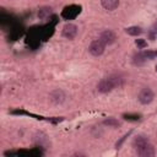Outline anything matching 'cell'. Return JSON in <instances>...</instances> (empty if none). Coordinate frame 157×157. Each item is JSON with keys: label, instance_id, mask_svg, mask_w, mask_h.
<instances>
[{"label": "cell", "instance_id": "1", "mask_svg": "<svg viewBox=\"0 0 157 157\" xmlns=\"http://www.w3.org/2000/svg\"><path fill=\"white\" fill-rule=\"evenodd\" d=\"M117 85H118V78L115 77L102 78L97 85V91L101 93H107V92H110Z\"/></svg>", "mask_w": 157, "mask_h": 157}, {"label": "cell", "instance_id": "2", "mask_svg": "<svg viewBox=\"0 0 157 157\" xmlns=\"http://www.w3.org/2000/svg\"><path fill=\"white\" fill-rule=\"evenodd\" d=\"M104 48H105V44H104L101 39H96V40H93V42L90 44L88 52H90L93 56H99V55L103 54Z\"/></svg>", "mask_w": 157, "mask_h": 157}, {"label": "cell", "instance_id": "3", "mask_svg": "<svg viewBox=\"0 0 157 157\" xmlns=\"http://www.w3.org/2000/svg\"><path fill=\"white\" fill-rule=\"evenodd\" d=\"M153 97H155V94H153L152 90L151 88H147V87L146 88H142L140 91V93H139V101H140L141 104H148V103H151L153 101Z\"/></svg>", "mask_w": 157, "mask_h": 157}, {"label": "cell", "instance_id": "4", "mask_svg": "<svg viewBox=\"0 0 157 157\" xmlns=\"http://www.w3.org/2000/svg\"><path fill=\"white\" fill-rule=\"evenodd\" d=\"M77 34V26L74 23H66L63 27V36L67 39H74Z\"/></svg>", "mask_w": 157, "mask_h": 157}, {"label": "cell", "instance_id": "5", "mask_svg": "<svg viewBox=\"0 0 157 157\" xmlns=\"http://www.w3.org/2000/svg\"><path fill=\"white\" fill-rule=\"evenodd\" d=\"M99 39H101L105 45H109V44H113V43L115 42L117 37H115V34H114L113 31H110V29H105V31H103V32L101 33Z\"/></svg>", "mask_w": 157, "mask_h": 157}, {"label": "cell", "instance_id": "6", "mask_svg": "<svg viewBox=\"0 0 157 157\" xmlns=\"http://www.w3.org/2000/svg\"><path fill=\"white\" fill-rule=\"evenodd\" d=\"M136 152H137L139 156H142V157H151V156L155 155V148H153V146L148 142V144H146L145 146L137 148Z\"/></svg>", "mask_w": 157, "mask_h": 157}, {"label": "cell", "instance_id": "7", "mask_svg": "<svg viewBox=\"0 0 157 157\" xmlns=\"http://www.w3.org/2000/svg\"><path fill=\"white\" fill-rule=\"evenodd\" d=\"M78 12H80V7H77V6H67V7H65L64 11H63V16H64L66 20H71V18H74Z\"/></svg>", "mask_w": 157, "mask_h": 157}, {"label": "cell", "instance_id": "8", "mask_svg": "<svg viewBox=\"0 0 157 157\" xmlns=\"http://www.w3.org/2000/svg\"><path fill=\"white\" fill-rule=\"evenodd\" d=\"M101 4L105 10L113 11L119 6V0H101Z\"/></svg>", "mask_w": 157, "mask_h": 157}, {"label": "cell", "instance_id": "9", "mask_svg": "<svg viewBox=\"0 0 157 157\" xmlns=\"http://www.w3.org/2000/svg\"><path fill=\"white\" fill-rule=\"evenodd\" d=\"M146 144H148V140H147L146 137H144V136H136V137L134 139V141H132V145H134L135 150H137V148L145 146Z\"/></svg>", "mask_w": 157, "mask_h": 157}, {"label": "cell", "instance_id": "10", "mask_svg": "<svg viewBox=\"0 0 157 157\" xmlns=\"http://www.w3.org/2000/svg\"><path fill=\"white\" fill-rule=\"evenodd\" d=\"M50 15H52V9H50V7H42V9L38 11V17L42 18V20L48 18Z\"/></svg>", "mask_w": 157, "mask_h": 157}, {"label": "cell", "instance_id": "11", "mask_svg": "<svg viewBox=\"0 0 157 157\" xmlns=\"http://www.w3.org/2000/svg\"><path fill=\"white\" fill-rule=\"evenodd\" d=\"M125 32L128 34H130V36H139V34L142 33V29L140 27H137V26H131V27L125 28Z\"/></svg>", "mask_w": 157, "mask_h": 157}, {"label": "cell", "instance_id": "12", "mask_svg": "<svg viewBox=\"0 0 157 157\" xmlns=\"http://www.w3.org/2000/svg\"><path fill=\"white\" fill-rule=\"evenodd\" d=\"M156 54H157V53H156V52H152V50H146V52H144V53H142L144 58H145V59H148V60L155 59Z\"/></svg>", "mask_w": 157, "mask_h": 157}, {"label": "cell", "instance_id": "13", "mask_svg": "<svg viewBox=\"0 0 157 157\" xmlns=\"http://www.w3.org/2000/svg\"><path fill=\"white\" fill-rule=\"evenodd\" d=\"M105 125H109V126H119V121L118 120H115V119H105L104 121H103Z\"/></svg>", "mask_w": 157, "mask_h": 157}, {"label": "cell", "instance_id": "14", "mask_svg": "<svg viewBox=\"0 0 157 157\" xmlns=\"http://www.w3.org/2000/svg\"><path fill=\"white\" fill-rule=\"evenodd\" d=\"M135 44H136L139 48H145V47L147 45L146 40H145V39H142V38H139V39H136V40H135Z\"/></svg>", "mask_w": 157, "mask_h": 157}, {"label": "cell", "instance_id": "15", "mask_svg": "<svg viewBox=\"0 0 157 157\" xmlns=\"http://www.w3.org/2000/svg\"><path fill=\"white\" fill-rule=\"evenodd\" d=\"M156 71H157V65H156Z\"/></svg>", "mask_w": 157, "mask_h": 157}]
</instances>
